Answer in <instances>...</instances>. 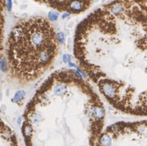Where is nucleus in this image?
<instances>
[{
  "instance_id": "2",
  "label": "nucleus",
  "mask_w": 147,
  "mask_h": 146,
  "mask_svg": "<svg viewBox=\"0 0 147 146\" xmlns=\"http://www.w3.org/2000/svg\"><path fill=\"white\" fill-rule=\"evenodd\" d=\"M101 90L107 98L113 99L116 96V89H115V87L111 83L102 84Z\"/></svg>"
},
{
  "instance_id": "1",
  "label": "nucleus",
  "mask_w": 147,
  "mask_h": 146,
  "mask_svg": "<svg viewBox=\"0 0 147 146\" xmlns=\"http://www.w3.org/2000/svg\"><path fill=\"white\" fill-rule=\"evenodd\" d=\"M59 41L52 24L44 17L21 21L11 33L8 62L19 79L32 81L42 76L53 63Z\"/></svg>"
},
{
  "instance_id": "4",
  "label": "nucleus",
  "mask_w": 147,
  "mask_h": 146,
  "mask_svg": "<svg viewBox=\"0 0 147 146\" xmlns=\"http://www.w3.org/2000/svg\"><path fill=\"white\" fill-rule=\"evenodd\" d=\"M25 96V93L24 91H18L15 94L14 97L12 99V101L13 102H19L20 101H21L22 99L24 98V97Z\"/></svg>"
},
{
  "instance_id": "9",
  "label": "nucleus",
  "mask_w": 147,
  "mask_h": 146,
  "mask_svg": "<svg viewBox=\"0 0 147 146\" xmlns=\"http://www.w3.org/2000/svg\"><path fill=\"white\" fill-rule=\"evenodd\" d=\"M70 59H71V58H70V55H69V54H65L63 56V60L65 61V62L70 61Z\"/></svg>"
},
{
  "instance_id": "12",
  "label": "nucleus",
  "mask_w": 147,
  "mask_h": 146,
  "mask_svg": "<svg viewBox=\"0 0 147 146\" xmlns=\"http://www.w3.org/2000/svg\"><path fill=\"white\" fill-rule=\"evenodd\" d=\"M17 122H18L19 124H20V123H21V117H20V118L18 119V121H17Z\"/></svg>"
},
{
  "instance_id": "11",
  "label": "nucleus",
  "mask_w": 147,
  "mask_h": 146,
  "mask_svg": "<svg viewBox=\"0 0 147 146\" xmlns=\"http://www.w3.org/2000/svg\"><path fill=\"white\" fill-rule=\"evenodd\" d=\"M68 15H69V14H68V13H65V14H64V15H63V18H65V17L68 16Z\"/></svg>"
},
{
  "instance_id": "3",
  "label": "nucleus",
  "mask_w": 147,
  "mask_h": 146,
  "mask_svg": "<svg viewBox=\"0 0 147 146\" xmlns=\"http://www.w3.org/2000/svg\"><path fill=\"white\" fill-rule=\"evenodd\" d=\"M100 146H111V139L107 135H103L100 138Z\"/></svg>"
},
{
  "instance_id": "5",
  "label": "nucleus",
  "mask_w": 147,
  "mask_h": 146,
  "mask_svg": "<svg viewBox=\"0 0 147 146\" xmlns=\"http://www.w3.org/2000/svg\"><path fill=\"white\" fill-rule=\"evenodd\" d=\"M24 136L26 137H30L32 136V133H33V129L31 127V126L29 124H25L24 126Z\"/></svg>"
},
{
  "instance_id": "8",
  "label": "nucleus",
  "mask_w": 147,
  "mask_h": 146,
  "mask_svg": "<svg viewBox=\"0 0 147 146\" xmlns=\"http://www.w3.org/2000/svg\"><path fill=\"white\" fill-rule=\"evenodd\" d=\"M57 39L59 42L63 43L64 40H65V35H64L63 33H59L57 34Z\"/></svg>"
},
{
  "instance_id": "7",
  "label": "nucleus",
  "mask_w": 147,
  "mask_h": 146,
  "mask_svg": "<svg viewBox=\"0 0 147 146\" xmlns=\"http://www.w3.org/2000/svg\"><path fill=\"white\" fill-rule=\"evenodd\" d=\"M48 17L50 20H56L58 19V17H59V13L55 12H49Z\"/></svg>"
},
{
  "instance_id": "10",
  "label": "nucleus",
  "mask_w": 147,
  "mask_h": 146,
  "mask_svg": "<svg viewBox=\"0 0 147 146\" xmlns=\"http://www.w3.org/2000/svg\"><path fill=\"white\" fill-rule=\"evenodd\" d=\"M7 9L11 11V9H12V3L11 1H7Z\"/></svg>"
},
{
  "instance_id": "6",
  "label": "nucleus",
  "mask_w": 147,
  "mask_h": 146,
  "mask_svg": "<svg viewBox=\"0 0 147 146\" xmlns=\"http://www.w3.org/2000/svg\"><path fill=\"white\" fill-rule=\"evenodd\" d=\"M0 68L3 72H7V60L5 58H3L0 60Z\"/></svg>"
}]
</instances>
